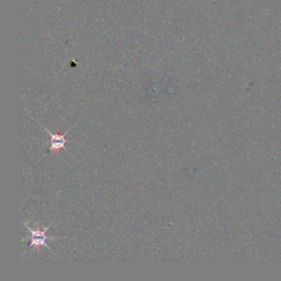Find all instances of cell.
<instances>
[{"label":"cell","instance_id":"cell-1","mask_svg":"<svg viewBox=\"0 0 281 281\" xmlns=\"http://www.w3.org/2000/svg\"><path fill=\"white\" fill-rule=\"evenodd\" d=\"M22 223H23L24 225L26 226L27 228L31 232V244L29 247H34L35 248L37 249V251H39L40 247L43 246V247L49 249V251H52V249L48 246L46 241L49 240H49H55L56 238H60V236H46V232L49 230V227H52V225L45 227L43 230H41L40 228L38 223H37V227L36 229H34L33 227H31L26 222H23Z\"/></svg>","mask_w":281,"mask_h":281},{"label":"cell","instance_id":"cell-2","mask_svg":"<svg viewBox=\"0 0 281 281\" xmlns=\"http://www.w3.org/2000/svg\"><path fill=\"white\" fill-rule=\"evenodd\" d=\"M42 128H43L45 132H47L49 136H50V140H49V143H50L49 151H50V152H58L60 149H64V150L68 152V149H67L65 145H66L67 143L73 142V140H66L65 136H66L67 134L69 133L70 129L68 130L66 132H65L64 135H60V133H52V132H50L49 130L46 129L45 127L42 126Z\"/></svg>","mask_w":281,"mask_h":281}]
</instances>
